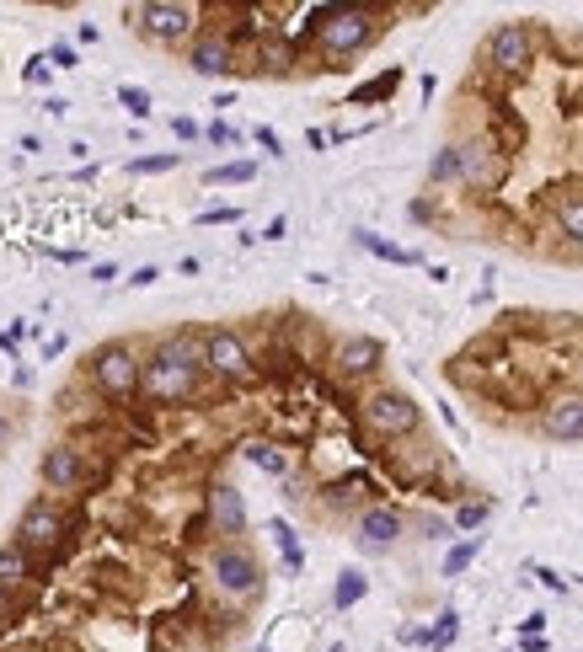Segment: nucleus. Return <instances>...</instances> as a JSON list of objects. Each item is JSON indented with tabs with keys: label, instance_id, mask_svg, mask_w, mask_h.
<instances>
[{
	"label": "nucleus",
	"instance_id": "e433bc0d",
	"mask_svg": "<svg viewBox=\"0 0 583 652\" xmlns=\"http://www.w3.org/2000/svg\"><path fill=\"white\" fill-rule=\"evenodd\" d=\"M54 65H59V70H70V65H75V49H65V43H54Z\"/></svg>",
	"mask_w": 583,
	"mask_h": 652
},
{
	"label": "nucleus",
	"instance_id": "1a4fd4ad",
	"mask_svg": "<svg viewBox=\"0 0 583 652\" xmlns=\"http://www.w3.org/2000/svg\"><path fill=\"white\" fill-rule=\"evenodd\" d=\"M204 369H209L214 380H230V385L252 380L257 364H252L247 337L230 332V326H209V332H204Z\"/></svg>",
	"mask_w": 583,
	"mask_h": 652
},
{
	"label": "nucleus",
	"instance_id": "2eb2a0df",
	"mask_svg": "<svg viewBox=\"0 0 583 652\" xmlns=\"http://www.w3.org/2000/svg\"><path fill=\"white\" fill-rule=\"evenodd\" d=\"M541 433L546 439H557V444H578L583 439V396H557V401H546L541 407Z\"/></svg>",
	"mask_w": 583,
	"mask_h": 652
},
{
	"label": "nucleus",
	"instance_id": "393cba45",
	"mask_svg": "<svg viewBox=\"0 0 583 652\" xmlns=\"http://www.w3.org/2000/svg\"><path fill=\"white\" fill-rule=\"evenodd\" d=\"M247 460L257 465V471H268V476H284V471H289V460H284L273 444H247Z\"/></svg>",
	"mask_w": 583,
	"mask_h": 652
},
{
	"label": "nucleus",
	"instance_id": "4be33fe9",
	"mask_svg": "<svg viewBox=\"0 0 583 652\" xmlns=\"http://www.w3.org/2000/svg\"><path fill=\"white\" fill-rule=\"evenodd\" d=\"M257 166L252 161H225V166H209L204 172V188H230V182H252Z\"/></svg>",
	"mask_w": 583,
	"mask_h": 652
},
{
	"label": "nucleus",
	"instance_id": "39448f33",
	"mask_svg": "<svg viewBox=\"0 0 583 652\" xmlns=\"http://www.w3.org/2000/svg\"><path fill=\"white\" fill-rule=\"evenodd\" d=\"M65 535H70V514L54 492H38V498L17 514V530H11V540H17L27 556H54L65 546Z\"/></svg>",
	"mask_w": 583,
	"mask_h": 652
},
{
	"label": "nucleus",
	"instance_id": "58836bf2",
	"mask_svg": "<svg viewBox=\"0 0 583 652\" xmlns=\"http://www.w3.org/2000/svg\"><path fill=\"white\" fill-rule=\"evenodd\" d=\"M11 615V588H0V620Z\"/></svg>",
	"mask_w": 583,
	"mask_h": 652
},
{
	"label": "nucleus",
	"instance_id": "473e14b6",
	"mask_svg": "<svg viewBox=\"0 0 583 652\" xmlns=\"http://www.w3.org/2000/svg\"><path fill=\"white\" fill-rule=\"evenodd\" d=\"M252 139H257V145H263L268 155H284V150H279V134H273V129H257Z\"/></svg>",
	"mask_w": 583,
	"mask_h": 652
},
{
	"label": "nucleus",
	"instance_id": "20e7f679",
	"mask_svg": "<svg viewBox=\"0 0 583 652\" xmlns=\"http://www.w3.org/2000/svg\"><path fill=\"white\" fill-rule=\"evenodd\" d=\"M124 17L145 43H161V49H177V43H193L204 33V27H198L204 11L188 6V0H134Z\"/></svg>",
	"mask_w": 583,
	"mask_h": 652
},
{
	"label": "nucleus",
	"instance_id": "7ed1b4c3",
	"mask_svg": "<svg viewBox=\"0 0 583 652\" xmlns=\"http://www.w3.org/2000/svg\"><path fill=\"white\" fill-rule=\"evenodd\" d=\"M86 375H91V385H97L107 401H134V396H140V385H145V353L134 343H124V337H107V343L91 348Z\"/></svg>",
	"mask_w": 583,
	"mask_h": 652
},
{
	"label": "nucleus",
	"instance_id": "cd10ccee",
	"mask_svg": "<svg viewBox=\"0 0 583 652\" xmlns=\"http://www.w3.org/2000/svg\"><path fill=\"white\" fill-rule=\"evenodd\" d=\"M182 161V155H140V161H129V172H140V177H156V172H172V166Z\"/></svg>",
	"mask_w": 583,
	"mask_h": 652
},
{
	"label": "nucleus",
	"instance_id": "6e6552de",
	"mask_svg": "<svg viewBox=\"0 0 583 652\" xmlns=\"http://www.w3.org/2000/svg\"><path fill=\"white\" fill-rule=\"evenodd\" d=\"M209 583L220 588L225 599H257L263 594V562L252 556V546L225 540V546H214V556H209Z\"/></svg>",
	"mask_w": 583,
	"mask_h": 652
},
{
	"label": "nucleus",
	"instance_id": "aec40b11",
	"mask_svg": "<svg viewBox=\"0 0 583 652\" xmlns=\"http://www.w3.org/2000/svg\"><path fill=\"white\" fill-rule=\"evenodd\" d=\"M364 594H370V578H364L359 567L337 572V588H332V604H337V610H348V604H359Z\"/></svg>",
	"mask_w": 583,
	"mask_h": 652
},
{
	"label": "nucleus",
	"instance_id": "c756f323",
	"mask_svg": "<svg viewBox=\"0 0 583 652\" xmlns=\"http://www.w3.org/2000/svg\"><path fill=\"white\" fill-rule=\"evenodd\" d=\"M487 514H493V503H466V508L455 514V524H460V530H477V524H482Z\"/></svg>",
	"mask_w": 583,
	"mask_h": 652
},
{
	"label": "nucleus",
	"instance_id": "72a5a7b5",
	"mask_svg": "<svg viewBox=\"0 0 583 652\" xmlns=\"http://www.w3.org/2000/svg\"><path fill=\"white\" fill-rule=\"evenodd\" d=\"M113 278H118L113 262H97V268H91V284H113Z\"/></svg>",
	"mask_w": 583,
	"mask_h": 652
},
{
	"label": "nucleus",
	"instance_id": "4c0bfd02",
	"mask_svg": "<svg viewBox=\"0 0 583 652\" xmlns=\"http://www.w3.org/2000/svg\"><path fill=\"white\" fill-rule=\"evenodd\" d=\"M6 444H11V417L0 412V455H6Z\"/></svg>",
	"mask_w": 583,
	"mask_h": 652
},
{
	"label": "nucleus",
	"instance_id": "ddd939ff",
	"mask_svg": "<svg viewBox=\"0 0 583 652\" xmlns=\"http://www.w3.org/2000/svg\"><path fill=\"white\" fill-rule=\"evenodd\" d=\"M230 65H236V43H230V33L204 27V33L188 43V70L193 75H230Z\"/></svg>",
	"mask_w": 583,
	"mask_h": 652
},
{
	"label": "nucleus",
	"instance_id": "dca6fc26",
	"mask_svg": "<svg viewBox=\"0 0 583 652\" xmlns=\"http://www.w3.org/2000/svg\"><path fill=\"white\" fill-rule=\"evenodd\" d=\"M209 519H214V530H220L225 540H236L241 530H247V503H241L236 481H214V487H209Z\"/></svg>",
	"mask_w": 583,
	"mask_h": 652
},
{
	"label": "nucleus",
	"instance_id": "bb28decb",
	"mask_svg": "<svg viewBox=\"0 0 583 652\" xmlns=\"http://www.w3.org/2000/svg\"><path fill=\"white\" fill-rule=\"evenodd\" d=\"M455 636H460V615H455V610H444V615H439V626L428 631V647H434V652H444V647L455 642Z\"/></svg>",
	"mask_w": 583,
	"mask_h": 652
},
{
	"label": "nucleus",
	"instance_id": "9d476101",
	"mask_svg": "<svg viewBox=\"0 0 583 652\" xmlns=\"http://www.w3.org/2000/svg\"><path fill=\"white\" fill-rule=\"evenodd\" d=\"M38 476L49 492H75L91 481V465H86V449L81 444H49L38 455Z\"/></svg>",
	"mask_w": 583,
	"mask_h": 652
},
{
	"label": "nucleus",
	"instance_id": "f704fd0d",
	"mask_svg": "<svg viewBox=\"0 0 583 652\" xmlns=\"http://www.w3.org/2000/svg\"><path fill=\"white\" fill-rule=\"evenodd\" d=\"M156 278H161V268H134L129 284H134V289H145V284H156Z\"/></svg>",
	"mask_w": 583,
	"mask_h": 652
},
{
	"label": "nucleus",
	"instance_id": "2f4dec72",
	"mask_svg": "<svg viewBox=\"0 0 583 652\" xmlns=\"http://www.w3.org/2000/svg\"><path fill=\"white\" fill-rule=\"evenodd\" d=\"M241 220V209H204L198 214V225H236Z\"/></svg>",
	"mask_w": 583,
	"mask_h": 652
},
{
	"label": "nucleus",
	"instance_id": "6ab92c4d",
	"mask_svg": "<svg viewBox=\"0 0 583 652\" xmlns=\"http://www.w3.org/2000/svg\"><path fill=\"white\" fill-rule=\"evenodd\" d=\"M354 241L364 246V252H375L380 262H402V268H412V262H418V252H407V246H391V241H380L375 230H354Z\"/></svg>",
	"mask_w": 583,
	"mask_h": 652
},
{
	"label": "nucleus",
	"instance_id": "a211bd4d",
	"mask_svg": "<svg viewBox=\"0 0 583 652\" xmlns=\"http://www.w3.org/2000/svg\"><path fill=\"white\" fill-rule=\"evenodd\" d=\"M22 583H33V556L17 540H6L0 546V588H22Z\"/></svg>",
	"mask_w": 583,
	"mask_h": 652
},
{
	"label": "nucleus",
	"instance_id": "423d86ee",
	"mask_svg": "<svg viewBox=\"0 0 583 652\" xmlns=\"http://www.w3.org/2000/svg\"><path fill=\"white\" fill-rule=\"evenodd\" d=\"M359 423L375 433V439H407V433L423 428V407L396 385H375L370 396L359 401Z\"/></svg>",
	"mask_w": 583,
	"mask_h": 652
},
{
	"label": "nucleus",
	"instance_id": "412c9836",
	"mask_svg": "<svg viewBox=\"0 0 583 652\" xmlns=\"http://www.w3.org/2000/svg\"><path fill=\"white\" fill-rule=\"evenodd\" d=\"M289 65H295V43H284V38H268L263 49H257V70H273V75H284Z\"/></svg>",
	"mask_w": 583,
	"mask_h": 652
},
{
	"label": "nucleus",
	"instance_id": "c85d7f7f",
	"mask_svg": "<svg viewBox=\"0 0 583 652\" xmlns=\"http://www.w3.org/2000/svg\"><path fill=\"white\" fill-rule=\"evenodd\" d=\"M118 102H124L134 118H150V91L145 86H118Z\"/></svg>",
	"mask_w": 583,
	"mask_h": 652
},
{
	"label": "nucleus",
	"instance_id": "0eeeda50",
	"mask_svg": "<svg viewBox=\"0 0 583 652\" xmlns=\"http://www.w3.org/2000/svg\"><path fill=\"white\" fill-rule=\"evenodd\" d=\"M535 49H541V27L535 22H498L482 43V65L493 75H525L535 65Z\"/></svg>",
	"mask_w": 583,
	"mask_h": 652
},
{
	"label": "nucleus",
	"instance_id": "a878e982",
	"mask_svg": "<svg viewBox=\"0 0 583 652\" xmlns=\"http://www.w3.org/2000/svg\"><path fill=\"white\" fill-rule=\"evenodd\" d=\"M396 86H402V70H386V75H375L370 86H359V91H354V102H375V97H391Z\"/></svg>",
	"mask_w": 583,
	"mask_h": 652
},
{
	"label": "nucleus",
	"instance_id": "f8f14e48",
	"mask_svg": "<svg viewBox=\"0 0 583 652\" xmlns=\"http://www.w3.org/2000/svg\"><path fill=\"white\" fill-rule=\"evenodd\" d=\"M402 530H407V519L386 503L364 508V514L354 519V540H359V551H370V556H386L396 540H402Z\"/></svg>",
	"mask_w": 583,
	"mask_h": 652
},
{
	"label": "nucleus",
	"instance_id": "9b49d317",
	"mask_svg": "<svg viewBox=\"0 0 583 652\" xmlns=\"http://www.w3.org/2000/svg\"><path fill=\"white\" fill-rule=\"evenodd\" d=\"M503 172H509V161H503V150H493L487 139H466L460 145V182L466 188H477V193H493Z\"/></svg>",
	"mask_w": 583,
	"mask_h": 652
},
{
	"label": "nucleus",
	"instance_id": "f03ea898",
	"mask_svg": "<svg viewBox=\"0 0 583 652\" xmlns=\"http://www.w3.org/2000/svg\"><path fill=\"white\" fill-rule=\"evenodd\" d=\"M375 6H316L305 17V38H316V49L327 59H348L359 49H370L375 38Z\"/></svg>",
	"mask_w": 583,
	"mask_h": 652
},
{
	"label": "nucleus",
	"instance_id": "f257e3e1",
	"mask_svg": "<svg viewBox=\"0 0 583 652\" xmlns=\"http://www.w3.org/2000/svg\"><path fill=\"white\" fill-rule=\"evenodd\" d=\"M204 375H209V369H204V332H166L161 343L145 353V385H140V396L172 407V401H188Z\"/></svg>",
	"mask_w": 583,
	"mask_h": 652
},
{
	"label": "nucleus",
	"instance_id": "4468645a",
	"mask_svg": "<svg viewBox=\"0 0 583 652\" xmlns=\"http://www.w3.org/2000/svg\"><path fill=\"white\" fill-rule=\"evenodd\" d=\"M380 359H386V348L375 343V337H343L332 353V369H337V380H370Z\"/></svg>",
	"mask_w": 583,
	"mask_h": 652
},
{
	"label": "nucleus",
	"instance_id": "ea45409f",
	"mask_svg": "<svg viewBox=\"0 0 583 652\" xmlns=\"http://www.w3.org/2000/svg\"><path fill=\"white\" fill-rule=\"evenodd\" d=\"M257 652H273V647H257Z\"/></svg>",
	"mask_w": 583,
	"mask_h": 652
},
{
	"label": "nucleus",
	"instance_id": "b1692460",
	"mask_svg": "<svg viewBox=\"0 0 583 652\" xmlns=\"http://www.w3.org/2000/svg\"><path fill=\"white\" fill-rule=\"evenodd\" d=\"M477 551H482V540H460V546H450V556H444V578H460V572L477 562Z\"/></svg>",
	"mask_w": 583,
	"mask_h": 652
},
{
	"label": "nucleus",
	"instance_id": "5701e85b",
	"mask_svg": "<svg viewBox=\"0 0 583 652\" xmlns=\"http://www.w3.org/2000/svg\"><path fill=\"white\" fill-rule=\"evenodd\" d=\"M428 182H434V188L439 182H460V145H444L434 161H428Z\"/></svg>",
	"mask_w": 583,
	"mask_h": 652
},
{
	"label": "nucleus",
	"instance_id": "f3484780",
	"mask_svg": "<svg viewBox=\"0 0 583 652\" xmlns=\"http://www.w3.org/2000/svg\"><path fill=\"white\" fill-rule=\"evenodd\" d=\"M551 220H557L562 241L573 246V252H583V188H562L551 198Z\"/></svg>",
	"mask_w": 583,
	"mask_h": 652
},
{
	"label": "nucleus",
	"instance_id": "7c9ffc66",
	"mask_svg": "<svg viewBox=\"0 0 583 652\" xmlns=\"http://www.w3.org/2000/svg\"><path fill=\"white\" fill-rule=\"evenodd\" d=\"M204 139H209V145H241V129H230V123L214 118L209 129H204Z\"/></svg>",
	"mask_w": 583,
	"mask_h": 652
},
{
	"label": "nucleus",
	"instance_id": "c9c22d12",
	"mask_svg": "<svg viewBox=\"0 0 583 652\" xmlns=\"http://www.w3.org/2000/svg\"><path fill=\"white\" fill-rule=\"evenodd\" d=\"M172 129H177V139H198V134H204V129H198V123H193V118H177V123H172Z\"/></svg>",
	"mask_w": 583,
	"mask_h": 652
}]
</instances>
